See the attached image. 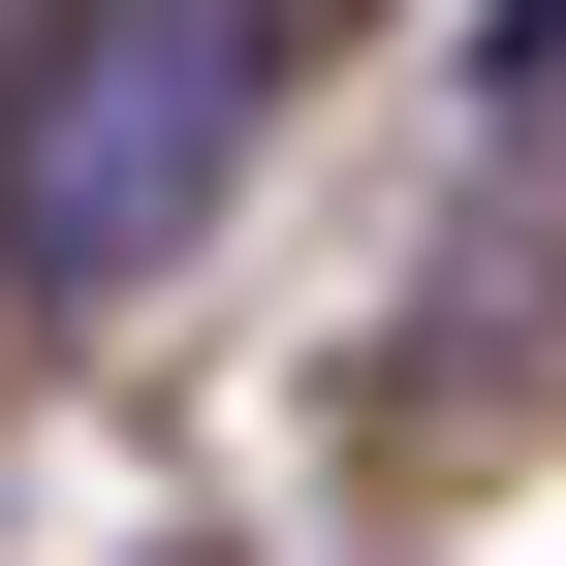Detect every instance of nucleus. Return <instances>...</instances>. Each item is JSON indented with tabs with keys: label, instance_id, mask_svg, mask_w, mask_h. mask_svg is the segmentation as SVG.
Here are the masks:
<instances>
[{
	"label": "nucleus",
	"instance_id": "f03ea898",
	"mask_svg": "<svg viewBox=\"0 0 566 566\" xmlns=\"http://www.w3.org/2000/svg\"><path fill=\"white\" fill-rule=\"evenodd\" d=\"M63 32H95V0H0V63H63Z\"/></svg>",
	"mask_w": 566,
	"mask_h": 566
},
{
	"label": "nucleus",
	"instance_id": "f257e3e1",
	"mask_svg": "<svg viewBox=\"0 0 566 566\" xmlns=\"http://www.w3.org/2000/svg\"><path fill=\"white\" fill-rule=\"evenodd\" d=\"M252 126H283V0H95L63 63H0V283L32 315L189 283V221L252 189Z\"/></svg>",
	"mask_w": 566,
	"mask_h": 566
},
{
	"label": "nucleus",
	"instance_id": "7ed1b4c3",
	"mask_svg": "<svg viewBox=\"0 0 566 566\" xmlns=\"http://www.w3.org/2000/svg\"><path fill=\"white\" fill-rule=\"evenodd\" d=\"M283 32H346V0H283Z\"/></svg>",
	"mask_w": 566,
	"mask_h": 566
}]
</instances>
